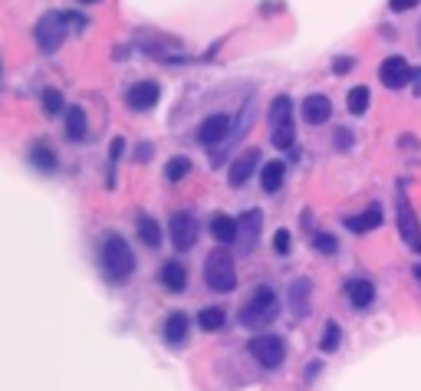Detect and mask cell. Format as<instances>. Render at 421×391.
<instances>
[{
    "label": "cell",
    "mask_w": 421,
    "mask_h": 391,
    "mask_svg": "<svg viewBox=\"0 0 421 391\" xmlns=\"http://www.w3.org/2000/svg\"><path fill=\"white\" fill-rule=\"evenodd\" d=\"M66 13H59V10H49L43 13L37 23V47L43 53H57L63 47V40H66Z\"/></svg>",
    "instance_id": "obj_4"
},
{
    "label": "cell",
    "mask_w": 421,
    "mask_h": 391,
    "mask_svg": "<svg viewBox=\"0 0 421 391\" xmlns=\"http://www.w3.org/2000/svg\"><path fill=\"white\" fill-rule=\"evenodd\" d=\"M102 270L105 277L115 279V283H122L125 277H132L135 270V253L132 247L125 243V237H119V234H109L102 243Z\"/></svg>",
    "instance_id": "obj_2"
},
{
    "label": "cell",
    "mask_w": 421,
    "mask_h": 391,
    "mask_svg": "<svg viewBox=\"0 0 421 391\" xmlns=\"http://www.w3.org/2000/svg\"><path fill=\"white\" fill-rule=\"evenodd\" d=\"M336 145H339V148H349V145H352V138H349V128H339V132H336Z\"/></svg>",
    "instance_id": "obj_36"
},
{
    "label": "cell",
    "mask_w": 421,
    "mask_h": 391,
    "mask_svg": "<svg viewBox=\"0 0 421 391\" xmlns=\"http://www.w3.org/2000/svg\"><path fill=\"white\" fill-rule=\"evenodd\" d=\"M257 164H260V152H257V148H250V152H244V155L237 158V162L230 164L227 181L234 184V188H240V184H247V181H250V174L257 172Z\"/></svg>",
    "instance_id": "obj_12"
},
{
    "label": "cell",
    "mask_w": 421,
    "mask_h": 391,
    "mask_svg": "<svg viewBox=\"0 0 421 391\" xmlns=\"http://www.w3.org/2000/svg\"><path fill=\"white\" fill-rule=\"evenodd\" d=\"M224 323H227V313H224L220 306H208V309L198 313V325H201L204 332H218Z\"/></svg>",
    "instance_id": "obj_22"
},
{
    "label": "cell",
    "mask_w": 421,
    "mask_h": 391,
    "mask_svg": "<svg viewBox=\"0 0 421 391\" xmlns=\"http://www.w3.org/2000/svg\"><path fill=\"white\" fill-rule=\"evenodd\" d=\"M389 7H392L395 13H405V10H415V7H418V0H389Z\"/></svg>",
    "instance_id": "obj_34"
},
{
    "label": "cell",
    "mask_w": 421,
    "mask_h": 391,
    "mask_svg": "<svg viewBox=\"0 0 421 391\" xmlns=\"http://www.w3.org/2000/svg\"><path fill=\"white\" fill-rule=\"evenodd\" d=\"M188 172H191V162H188V158H172V162L165 164V178H168V181H182V178H188Z\"/></svg>",
    "instance_id": "obj_29"
},
{
    "label": "cell",
    "mask_w": 421,
    "mask_h": 391,
    "mask_svg": "<svg viewBox=\"0 0 421 391\" xmlns=\"http://www.w3.org/2000/svg\"><path fill=\"white\" fill-rule=\"evenodd\" d=\"M290 247H293L290 230H277V237H273V250H277V253H290Z\"/></svg>",
    "instance_id": "obj_32"
},
{
    "label": "cell",
    "mask_w": 421,
    "mask_h": 391,
    "mask_svg": "<svg viewBox=\"0 0 421 391\" xmlns=\"http://www.w3.org/2000/svg\"><path fill=\"white\" fill-rule=\"evenodd\" d=\"M369 89L365 86H355V89H349V96H345V109H349V112L352 115H362L365 109H369Z\"/></svg>",
    "instance_id": "obj_27"
},
{
    "label": "cell",
    "mask_w": 421,
    "mask_h": 391,
    "mask_svg": "<svg viewBox=\"0 0 421 391\" xmlns=\"http://www.w3.org/2000/svg\"><path fill=\"white\" fill-rule=\"evenodd\" d=\"M188 329H191V323H188V315L184 313H172L168 319H165V339H168L172 345L188 342Z\"/></svg>",
    "instance_id": "obj_18"
},
{
    "label": "cell",
    "mask_w": 421,
    "mask_h": 391,
    "mask_svg": "<svg viewBox=\"0 0 421 391\" xmlns=\"http://www.w3.org/2000/svg\"><path fill=\"white\" fill-rule=\"evenodd\" d=\"M329 115H333V102H329V96H319V92H313V96L303 99V119H307L309 125L329 122Z\"/></svg>",
    "instance_id": "obj_14"
},
{
    "label": "cell",
    "mask_w": 421,
    "mask_h": 391,
    "mask_svg": "<svg viewBox=\"0 0 421 391\" xmlns=\"http://www.w3.org/2000/svg\"><path fill=\"white\" fill-rule=\"evenodd\" d=\"M227 132H230L227 115H210V119L201 122V128H198V138H201V145H220L227 138Z\"/></svg>",
    "instance_id": "obj_13"
},
{
    "label": "cell",
    "mask_w": 421,
    "mask_h": 391,
    "mask_svg": "<svg viewBox=\"0 0 421 391\" xmlns=\"http://www.w3.org/2000/svg\"><path fill=\"white\" fill-rule=\"evenodd\" d=\"M408 76H415V69L408 66V59L405 56H389V59H382V66H379V79H382L385 89L408 86V83H412Z\"/></svg>",
    "instance_id": "obj_7"
},
{
    "label": "cell",
    "mask_w": 421,
    "mask_h": 391,
    "mask_svg": "<svg viewBox=\"0 0 421 391\" xmlns=\"http://www.w3.org/2000/svg\"><path fill=\"white\" fill-rule=\"evenodd\" d=\"M30 162L37 164L40 172H53V168H57V152H53V148H49V145H33V152H30Z\"/></svg>",
    "instance_id": "obj_24"
},
{
    "label": "cell",
    "mask_w": 421,
    "mask_h": 391,
    "mask_svg": "<svg viewBox=\"0 0 421 391\" xmlns=\"http://www.w3.org/2000/svg\"><path fill=\"white\" fill-rule=\"evenodd\" d=\"M283 174H287V164H283V162H267V164H263V172H260V188H263L267 194L280 191Z\"/></svg>",
    "instance_id": "obj_20"
},
{
    "label": "cell",
    "mask_w": 421,
    "mask_h": 391,
    "mask_svg": "<svg viewBox=\"0 0 421 391\" xmlns=\"http://www.w3.org/2000/svg\"><path fill=\"white\" fill-rule=\"evenodd\" d=\"M237 220L227 214H214L210 220V237H218V243H237Z\"/></svg>",
    "instance_id": "obj_17"
},
{
    "label": "cell",
    "mask_w": 421,
    "mask_h": 391,
    "mask_svg": "<svg viewBox=\"0 0 421 391\" xmlns=\"http://www.w3.org/2000/svg\"><path fill=\"white\" fill-rule=\"evenodd\" d=\"M237 243H240V253H250L254 243L260 237V227H263V214L260 210H247V214H240L237 217Z\"/></svg>",
    "instance_id": "obj_9"
},
{
    "label": "cell",
    "mask_w": 421,
    "mask_h": 391,
    "mask_svg": "<svg viewBox=\"0 0 421 391\" xmlns=\"http://www.w3.org/2000/svg\"><path fill=\"white\" fill-rule=\"evenodd\" d=\"M415 277H418V283H421V263H418V267H415Z\"/></svg>",
    "instance_id": "obj_39"
},
{
    "label": "cell",
    "mask_w": 421,
    "mask_h": 391,
    "mask_svg": "<svg viewBox=\"0 0 421 391\" xmlns=\"http://www.w3.org/2000/svg\"><path fill=\"white\" fill-rule=\"evenodd\" d=\"M148 155H152V145H142L138 148V162H148Z\"/></svg>",
    "instance_id": "obj_37"
},
{
    "label": "cell",
    "mask_w": 421,
    "mask_h": 391,
    "mask_svg": "<svg viewBox=\"0 0 421 391\" xmlns=\"http://www.w3.org/2000/svg\"><path fill=\"white\" fill-rule=\"evenodd\" d=\"M313 247L319 250V253H336V247H339V243H336L333 234H313Z\"/></svg>",
    "instance_id": "obj_31"
},
{
    "label": "cell",
    "mask_w": 421,
    "mask_h": 391,
    "mask_svg": "<svg viewBox=\"0 0 421 391\" xmlns=\"http://www.w3.org/2000/svg\"><path fill=\"white\" fill-rule=\"evenodd\" d=\"M352 66H355V59H352V56H339V59L333 63V69L339 73V76H343V73H349Z\"/></svg>",
    "instance_id": "obj_35"
},
{
    "label": "cell",
    "mask_w": 421,
    "mask_h": 391,
    "mask_svg": "<svg viewBox=\"0 0 421 391\" xmlns=\"http://www.w3.org/2000/svg\"><path fill=\"white\" fill-rule=\"evenodd\" d=\"M138 237H142V243H148V247H158V243H162V227H158V220L142 214V217H138Z\"/></svg>",
    "instance_id": "obj_23"
},
{
    "label": "cell",
    "mask_w": 421,
    "mask_h": 391,
    "mask_svg": "<svg viewBox=\"0 0 421 391\" xmlns=\"http://www.w3.org/2000/svg\"><path fill=\"white\" fill-rule=\"evenodd\" d=\"M398 234H402L405 247L421 253V224H418V217H415L412 204H408L402 194H398Z\"/></svg>",
    "instance_id": "obj_6"
},
{
    "label": "cell",
    "mask_w": 421,
    "mask_h": 391,
    "mask_svg": "<svg viewBox=\"0 0 421 391\" xmlns=\"http://www.w3.org/2000/svg\"><path fill=\"white\" fill-rule=\"evenodd\" d=\"M66 135L73 138V142L86 135V112H83L79 105H73V109L66 112Z\"/></svg>",
    "instance_id": "obj_26"
},
{
    "label": "cell",
    "mask_w": 421,
    "mask_h": 391,
    "mask_svg": "<svg viewBox=\"0 0 421 391\" xmlns=\"http://www.w3.org/2000/svg\"><path fill=\"white\" fill-rule=\"evenodd\" d=\"M277 315H280L277 293L270 287H257V293L250 296L247 303H244V309H240V325H247V329H263V325H270Z\"/></svg>",
    "instance_id": "obj_1"
},
{
    "label": "cell",
    "mask_w": 421,
    "mask_h": 391,
    "mask_svg": "<svg viewBox=\"0 0 421 391\" xmlns=\"http://www.w3.org/2000/svg\"><path fill=\"white\" fill-rule=\"evenodd\" d=\"M158 96H162L158 83L145 79V83H135V86L125 92V102L132 105V109H138V112H145V109H152V105L158 102Z\"/></svg>",
    "instance_id": "obj_11"
},
{
    "label": "cell",
    "mask_w": 421,
    "mask_h": 391,
    "mask_svg": "<svg viewBox=\"0 0 421 391\" xmlns=\"http://www.w3.org/2000/svg\"><path fill=\"white\" fill-rule=\"evenodd\" d=\"M345 299H349V306H352V309H365V306H372L375 283H372V279H365V277L345 279Z\"/></svg>",
    "instance_id": "obj_10"
},
{
    "label": "cell",
    "mask_w": 421,
    "mask_h": 391,
    "mask_svg": "<svg viewBox=\"0 0 421 391\" xmlns=\"http://www.w3.org/2000/svg\"><path fill=\"white\" fill-rule=\"evenodd\" d=\"M290 119H293V102H290V96H277L273 105H270V128L290 122Z\"/></svg>",
    "instance_id": "obj_25"
},
{
    "label": "cell",
    "mask_w": 421,
    "mask_h": 391,
    "mask_svg": "<svg viewBox=\"0 0 421 391\" xmlns=\"http://www.w3.org/2000/svg\"><path fill=\"white\" fill-rule=\"evenodd\" d=\"M270 142H273V148H280V152H287V148H293V142H297V128H293V119L283 125H273V132H270Z\"/></svg>",
    "instance_id": "obj_21"
},
{
    "label": "cell",
    "mask_w": 421,
    "mask_h": 391,
    "mask_svg": "<svg viewBox=\"0 0 421 391\" xmlns=\"http://www.w3.org/2000/svg\"><path fill=\"white\" fill-rule=\"evenodd\" d=\"M43 112L47 115L63 112V92L59 89H43Z\"/></svg>",
    "instance_id": "obj_30"
},
{
    "label": "cell",
    "mask_w": 421,
    "mask_h": 391,
    "mask_svg": "<svg viewBox=\"0 0 421 391\" xmlns=\"http://www.w3.org/2000/svg\"><path fill=\"white\" fill-rule=\"evenodd\" d=\"M382 227V207L372 204V207H365L362 214H355V217H345V230H352V234H369V230Z\"/></svg>",
    "instance_id": "obj_15"
},
{
    "label": "cell",
    "mask_w": 421,
    "mask_h": 391,
    "mask_svg": "<svg viewBox=\"0 0 421 391\" xmlns=\"http://www.w3.org/2000/svg\"><path fill=\"white\" fill-rule=\"evenodd\" d=\"M122 152H125V138H112V145H109V162H119L122 158Z\"/></svg>",
    "instance_id": "obj_33"
},
{
    "label": "cell",
    "mask_w": 421,
    "mask_h": 391,
    "mask_svg": "<svg viewBox=\"0 0 421 391\" xmlns=\"http://www.w3.org/2000/svg\"><path fill=\"white\" fill-rule=\"evenodd\" d=\"M250 355L263 368H280L283 359H287V345H283L280 335H257V339H250Z\"/></svg>",
    "instance_id": "obj_5"
},
{
    "label": "cell",
    "mask_w": 421,
    "mask_h": 391,
    "mask_svg": "<svg viewBox=\"0 0 421 391\" xmlns=\"http://www.w3.org/2000/svg\"><path fill=\"white\" fill-rule=\"evenodd\" d=\"M415 96H421V73H415Z\"/></svg>",
    "instance_id": "obj_38"
},
{
    "label": "cell",
    "mask_w": 421,
    "mask_h": 391,
    "mask_svg": "<svg viewBox=\"0 0 421 391\" xmlns=\"http://www.w3.org/2000/svg\"><path fill=\"white\" fill-rule=\"evenodd\" d=\"M162 283L172 289V293H184V289H188V267L178 263V260H168L162 267Z\"/></svg>",
    "instance_id": "obj_16"
},
{
    "label": "cell",
    "mask_w": 421,
    "mask_h": 391,
    "mask_svg": "<svg viewBox=\"0 0 421 391\" xmlns=\"http://www.w3.org/2000/svg\"><path fill=\"white\" fill-rule=\"evenodd\" d=\"M290 313L293 315H307L309 313V279H293L290 287Z\"/></svg>",
    "instance_id": "obj_19"
},
{
    "label": "cell",
    "mask_w": 421,
    "mask_h": 391,
    "mask_svg": "<svg viewBox=\"0 0 421 391\" xmlns=\"http://www.w3.org/2000/svg\"><path fill=\"white\" fill-rule=\"evenodd\" d=\"M83 4H99V0H83Z\"/></svg>",
    "instance_id": "obj_40"
},
{
    "label": "cell",
    "mask_w": 421,
    "mask_h": 391,
    "mask_svg": "<svg viewBox=\"0 0 421 391\" xmlns=\"http://www.w3.org/2000/svg\"><path fill=\"white\" fill-rule=\"evenodd\" d=\"M204 283H208L214 293H230L234 283H237V270H234V257L227 250H214L204 260Z\"/></svg>",
    "instance_id": "obj_3"
},
{
    "label": "cell",
    "mask_w": 421,
    "mask_h": 391,
    "mask_svg": "<svg viewBox=\"0 0 421 391\" xmlns=\"http://www.w3.org/2000/svg\"><path fill=\"white\" fill-rule=\"evenodd\" d=\"M339 342H343V329L336 323H326V329H323V342H319V349L323 352H336L339 349Z\"/></svg>",
    "instance_id": "obj_28"
},
{
    "label": "cell",
    "mask_w": 421,
    "mask_h": 391,
    "mask_svg": "<svg viewBox=\"0 0 421 391\" xmlns=\"http://www.w3.org/2000/svg\"><path fill=\"white\" fill-rule=\"evenodd\" d=\"M194 240H198V220L194 214H174L172 217V243L174 250H191Z\"/></svg>",
    "instance_id": "obj_8"
}]
</instances>
